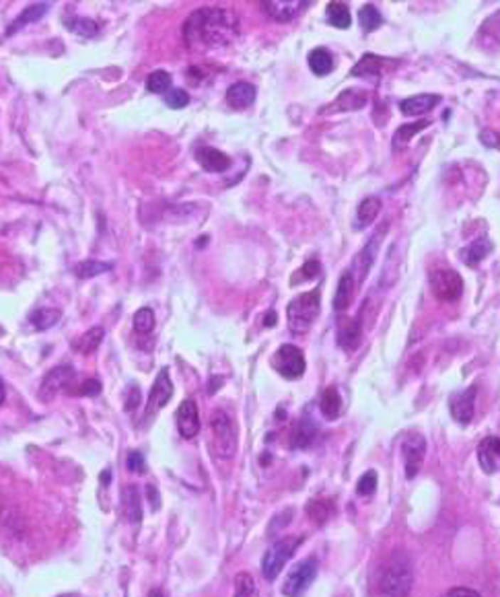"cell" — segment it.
I'll list each match as a JSON object with an SVG mask.
<instances>
[{
  "mask_svg": "<svg viewBox=\"0 0 500 597\" xmlns=\"http://www.w3.org/2000/svg\"><path fill=\"white\" fill-rule=\"evenodd\" d=\"M255 596V583L248 573H239L235 578V597H253Z\"/></svg>",
  "mask_w": 500,
  "mask_h": 597,
  "instance_id": "b9f144b4",
  "label": "cell"
},
{
  "mask_svg": "<svg viewBox=\"0 0 500 597\" xmlns=\"http://www.w3.org/2000/svg\"><path fill=\"white\" fill-rule=\"evenodd\" d=\"M66 27L73 33L83 36V38H95L99 33V25L93 19H87V17H73V19L66 21Z\"/></svg>",
  "mask_w": 500,
  "mask_h": 597,
  "instance_id": "74e56055",
  "label": "cell"
},
{
  "mask_svg": "<svg viewBox=\"0 0 500 597\" xmlns=\"http://www.w3.org/2000/svg\"><path fill=\"white\" fill-rule=\"evenodd\" d=\"M307 513L309 519L313 521V523L324 525V523L331 517V513H334V504H331V501H327V499H313V501L307 504Z\"/></svg>",
  "mask_w": 500,
  "mask_h": 597,
  "instance_id": "836d02e7",
  "label": "cell"
},
{
  "mask_svg": "<svg viewBox=\"0 0 500 597\" xmlns=\"http://www.w3.org/2000/svg\"><path fill=\"white\" fill-rule=\"evenodd\" d=\"M375 490H377V472H375V470H368V472H365V474L358 478V482H356V492H358L361 497H371Z\"/></svg>",
  "mask_w": 500,
  "mask_h": 597,
  "instance_id": "7bdbcfd3",
  "label": "cell"
},
{
  "mask_svg": "<svg viewBox=\"0 0 500 597\" xmlns=\"http://www.w3.org/2000/svg\"><path fill=\"white\" fill-rule=\"evenodd\" d=\"M441 101V95H435V93H420V95H412L404 99L400 103V110L402 114L408 117H416V116H424L428 112H432L437 107V103Z\"/></svg>",
  "mask_w": 500,
  "mask_h": 597,
  "instance_id": "e0dca14e",
  "label": "cell"
},
{
  "mask_svg": "<svg viewBox=\"0 0 500 597\" xmlns=\"http://www.w3.org/2000/svg\"><path fill=\"white\" fill-rule=\"evenodd\" d=\"M149 597H167L161 589H151V593H149Z\"/></svg>",
  "mask_w": 500,
  "mask_h": 597,
  "instance_id": "9f6ffc18",
  "label": "cell"
},
{
  "mask_svg": "<svg viewBox=\"0 0 500 597\" xmlns=\"http://www.w3.org/2000/svg\"><path fill=\"white\" fill-rule=\"evenodd\" d=\"M319 309H321L319 289H313L294 297L287 307V322H289L290 332L297 336L307 334L319 315Z\"/></svg>",
  "mask_w": 500,
  "mask_h": 597,
  "instance_id": "3957f363",
  "label": "cell"
},
{
  "mask_svg": "<svg viewBox=\"0 0 500 597\" xmlns=\"http://www.w3.org/2000/svg\"><path fill=\"white\" fill-rule=\"evenodd\" d=\"M430 124H432L430 120H422V122H412V124L400 126V128L395 130V134H393V151H402V149H405L408 142L418 134V132H422L424 128H428Z\"/></svg>",
  "mask_w": 500,
  "mask_h": 597,
  "instance_id": "4316f807",
  "label": "cell"
},
{
  "mask_svg": "<svg viewBox=\"0 0 500 597\" xmlns=\"http://www.w3.org/2000/svg\"><path fill=\"white\" fill-rule=\"evenodd\" d=\"M99 391H101V384L97 379H89V381H85L83 386L78 387L75 393L77 396H97Z\"/></svg>",
  "mask_w": 500,
  "mask_h": 597,
  "instance_id": "bcb514c9",
  "label": "cell"
},
{
  "mask_svg": "<svg viewBox=\"0 0 500 597\" xmlns=\"http://www.w3.org/2000/svg\"><path fill=\"white\" fill-rule=\"evenodd\" d=\"M490 250H492L490 241H486V239H478V241H474L472 245L463 248L462 253H459V258H462V262L465 264V266L474 268V266H478L482 260L490 253Z\"/></svg>",
  "mask_w": 500,
  "mask_h": 597,
  "instance_id": "f1b7e54d",
  "label": "cell"
},
{
  "mask_svg": "<svg viewBox=\"0 0 500 597\" xmlns=\"http://www.w3.org/2000/svg\"><path fill=\"white\" fill-rule=\"evenodd\" d=\"M126 465H128V470L130 472H134V474H142L147 467V462H144V455L140 453V451H130L128 453V458H126Z\"/></svg>",
  "mask_w": 500,
  "mask_h": 597,
  "instance_id": "f6af8a7d",
  "label": "cell"
},
{
  "mask_svg": "<svg viewBox=\"0 0 500 597\" xmlns=\"http://www.w3.org/2000/svg\"><path fill=\"white\" fill-rule=\"evenodd\" d=\"M319 410L321 414L326 416L327 421H336L340 416V410H342V398L338 393L336 387H327L326 391L321 393V400H319Z\"/></svg>",
  "mask_w": 500,
  "mask_h": 597,
  "instance_id": "f546056e",
  "label": "cell"
},
{
  "mask_svg": "<svg viewBox=\"0 0 500 597\" xmlns=\"http://www.w3.org/2000/svg\"><path fill=\"white\" fill-rule=\"evenodd\" d=\"M196 161L211 174H223L231 167V157L225 154L223 151L218 149H212V147H202L196 151Z\"/></svg>",
  "mask_w": 500,
  "mask_h": 597,
  "instance_id": "2e32d148",
  "label": "cell"
},
{
  "mask_svg": "<svg viewBox=\"0 0 500 597\" xmlns=\"http://www.w3.org/2000/svg\"><path fill=\"white\" fill-rule=\"evenodd\" d=\"M165 103L171 107V110H183L188 103H190V95L183 91V89H169L165 93Z\"/></svg>",
  "mask_w": 500,
  "mask_h": 597,
  "instance_id": "ee69618b",
  "label": "cell"
},
{
  "mask_svg": "<svg viewBox=\"0 0 500 597\" xmlns=\"http://www.w3.org/2000/svg\"><path fill=\"white\" fill-rule=\"evenodd\" d=\"M239 36V19L227 9H198L183 25V41L193 52L225 48Z\"/></svg>",
  "mask_w": 500,
  "mask_h": 597,
  "instance_id": "6da1fadb",
  "label": "cell"
},
{
  "mask_svg": "<svg viewBox=\"0 0 500 597\" xmlns=\"http://www.w3.org/2000/svg\"><path fill=\"white\" fill-rule=\"evenodd\" d=\"M299 544H301V538H292V536L278 539L276 544H272L266 550L264 559H262V573H264V577L268 578V581H274V578L278 577L280 571L284 569V564L297 552Z\"/></svg>",
  "mask_w": 500,
  "mask_h": 597,
  "instance_id": "5b68a950",
  "label": "cell"
},
{
  "mask_svg": "<svg viewBox=\"0 0 500 597\" xmlns=\"http://www.w3.org/2000/svg\"><path fill=\"white\" fill-rule=\"evenodd\" d=\"M361 340H363V326H361V319H350L346 322L340 332H338V344L344 348L346 352H352L356 348L361 347Z\"/></svg>",
  "mask_w": 500,
  "mask_h": 597,
  "instance_id": "484cf974",
  "label": "cell"
},
{
  "mask_svg": "<svg viewBox=\"0 0 500 597\" xmlns=\"http://www.w3.org/2000/svg\"><path fill=\"white\" fill-rule=\"evenodd\" d=\"M171 396H174V384H171V379H169V369H163V371L156 375L153 389H151V393H149V398H147L144 421L153 418L161 408H165V406L169 404Z\"/></svg>",
  "mask_w": 500,
  "mask_h": 597,
  "instance_id": "30bf717a",
  "label": "cell"
},
{
  "mask_svg": "<svg viewBox=\"0 0 500 597\" xmlns=\"http://www.w3.org/2000/svg\"><path fill=\"white\" fill-rule=\"evenodd\" d=\"M500 458V437H486L478 447V460L486 474L496 472V463Z\"/></svg>",
  "mask_w": 500,
  "mask_h": 597,
  "instance_id": "44dd1931",
  "label": "cell"
},
{
  "mask_svg": "<svg viewBox=\"0 0 500 597\" xmlns=\"http://www.w3.org/2000/svg\"><path fill=\"white\" fill-rule=\"evenodd\" d=\"M315 577H317V560H301L289 573V577L282 585V593L287 597H301L311 587Z\"/></svg>",
  "mask_w": 500,
  "mask_h": 597,
  "instance_id": "ba28073f",
  "label": "cell"
},
{
  "mask_svg": "<svg viewBox=\"0 0 500 597\" xmlns=\"http://www.w3.org/2000/svg\"><path fill=\"white\" fill-rule=\"evenodd\" d=\"M171 87V75L167 70H154L147 78V89L151 93H167Z\"/></svg>",
  "mask_w": 500,
  "mask_h": 597,
  "instance_id": "ab89813d",
  "label": "cell"
},
{
  "mask_svg": "<svg viewBox=\"0 0 500 597\" xmlns=\"http://www.w3.org/2000/svg\"><path fill=\"white\" fill-rule=\"evenodd\" d=\"M307 62L309 68H311L313 75H317V77H326V75H329V73L334 70V58H331V54L327 52L326 48H315V50H311Z\"/></svg>",
  "mask_w": 500,
  "mask_h": 597,
  "instance_id": "83f0119b",
  "label": "cell"
},
{
  "mask_svg": "<svg viewBox=\"0 0 500 597\" xmlns=\"http://www.w3.org/2000/svg\"><path fill=\"white\" fill-rule=\"evenodd\" d=\"M272 366L284 377V379H299L305 373V356L301 348L292 344H282L272 356Z\"/></svg>",
  "mask_w": 500,
  "mask_h": 597,
  "instance_id": "52a82bcc",
  "label": "cell"
},
{
  "mask_svg": "<svg viewBox=\"0 0 500 597\" xmlns=\"http://www.w3.org/2000/svg\"><path fill=\"white\" fill-rule=\"evenodd\" d=\"M414 585L412 562L405 554H393L385 564L379 577V593L381 597H410Z\"/></svg>",
  "mask_w": 500,
  "mask_h": 597,
  "instance_id": "7a4b0ae2",
  "label": "cell"
},
{
  "mask_svg": "<svg viewBox=\"0 0 500 597\" xmlns=\"http://www.w3.org/2000/svg\"><path fill=\"white\" fill-rule=\"evenodd\" d=\"M428 282H430V290L432 295L442 301V303H455L459 301L463 295V278L455 272V270L449 268H437L430 272L428 276Z\"/></svg>",
  "mask_w": 500,
  "mask_h": 597,
  "instance_id": "8992f818",
  "label": "cell"
},
{
  "mask_svg": "<svg viewBox=\"0 0 500 597\" xmlns=\"http://www.w3.org/2000/svg\"><path fill=\"white\" fill-rule=\"evenodd\" d=\"M266 326H274L276 324V313L274 311H270L268 315H266V322H264Z\"/></svg>",
  "mask_w": 500,
  "mask_h": 597,
  "instance_id": "f5cc1de1",
  "label": "cell"
},
{
  "mask_svg": "<svg viewBox=\"0 0 500 597\" xmlns=\"http://www.w3.org/2000/svg\"><path fill=\"white\" fill-rule=\"evenodd\" d=\"M326 19L331 27L348 29L350 23H352V15H350V9L344 2H329L326 11Z\"/></svg>",
  "mask_w": 500,
  "mask_h": 597,
  "instance_id": "4dcf8cb0",
  "label": "cell"
},
{
  "mask_svg": "<svg viewBox=\"0 0 500 597\" xmlns=\"http://www.w3.org/2000/svg\"><path fill=\"white\" fill-rule=\"evenodd\" d=\"M334 103H336V110H340V112L361 110V107H365L366 95L361 91H344Z\"/></svg>",
  "mask_w": 500,
  "mask_h": 597,
  "instance_id": "8d00e7d4",
  "label": "cell"
},
{
  "mask_svg": "<svg viewBox=\"0 0 500 597\" xmlns=\"http://www.w3.org/2000/svg\"><path fill=\"white\" fill-rule=\"evenodd\" d=\"M474 406H476V387H469L451 396L449 410L457 423L469 424V421L474 418Z\"/></svg>",
  "mask_w": 500,
  "mask_h": 597,
  "instance_id": "9a60e30c",
  "label": "cell"
},
{
  "mask_svg": "<svg viewBox=\"0 0 500 597\" xmlns=\"http://www.w3.org/2000/svg\"><path fill=\"white\" fill-rule=\"evenodd\" d=\"M60 315H62V313H60V309L41 307V309H38V311H33V313H31L29 322H31V324H33L38 329H50L58 324Z\"/></svg>",
  "mask_w": 500,
  "mask_h": 597,
  "instance_id": "e575fe53",
  "label": "cell"
},
{
  "mask_svg": "<svg viewBox=\"0 0 500 597\" xmlns=\"http://www.w3.org/2000/svg\"><path fill=\"white\" fill-rule=\"evenodd\" d=\"M482 144L490 147V149H500V134L494 130H484L480 134Z\"/></svg>",
  "mask_w": 500,
  "mask_h": 597,
  "instance_id": "7dc6e473",
  "label": "cell"
},
{
  "mask_svg": "<svg viewBox=\"0 0 500 597\" xmlns=\"http://www.w3.org/2000/svg\"><path fill=\"white\" fill-rule=\"evenodd\" d=\"M402 451H404L405 460V474H408V478H414L422 467L424 451H426V441L422 435H418V433L408 435L402 443Z\"/></svg>",
  "mask_w": 500,
  "mask_h": 597,
  "instance_id": "4fadbf2b",
  "label": "cell"
},
{
  "mask_svg": "<svg viewBox=\"0 0 500 597\" xmlns=\"http://www.w3.org/2000/svg\"><path fill=\"white\" fill-rule=\"evenodd\" d=\"M317 274H319V262H315V260L307 262V264L303 266V270H301V276H303L305 280H309V278H315Z\"/></svg>",
  "mask_w": 500,
  "mask_h": 597,
  "instance_id": "681fc988",
  "label": "cell"
},
{
  "mask_svg": "<svg viewBox=\"0 0 500 597\" xmlns=\"http://www.w3.org/2000/svg\"><path fill=\"white\" fill-rule=\"evenodd\" d=\"M134 329L138 334H151L154 328V313L151 307H140L134 313Z\"/></svg>",
  "mask_w": 500,
  "mask_h": 597,
  "instance_id": "60d3db41",
  "label": "cell"
},
{
  "mask_svg": "<svg viewBox=\"0 0 500 597\" xmlns=\"http://www.w3.org/2000/svg\"><path fill=\"white\" fill-rule=\"evenodd\" d=\"M149 492H151V502H153V509H159V497H156V492H154V488H149Z\"/></svg>",
  "mask_w": 500,
  "mask_h": 597,
  "instance_id": "db71d44e",
  "label": "cell"
},
{
  "mask_svg": "<svg viewBox=\"0 0 500 597\" xmlns=\"http://www.w3.org/2000/svg\"><path fill=\"white\" fill-rule=\"evenodd\" d=\"M255 87L251 83H245V80H239L229 87L227 91V103L231 105L233 110H248L251 103L255 101Z\"/></svg>",
  "mask_w": 500,
  "mask_h": 597,
  "instance_id": "d6986e66",
  "label": "cell"
},
{
  "mask_svg": "<svg viewBox=\"0 0 500 597\" xmlns=\"http://www.w3.org/2000/svg\"><path fill=\"white\" fill-rule=\"evenodd\" d=\"M379 212H381V200L379 198H375V196H371V198H365L361 204H358V208H356V218H354V229L356 231H363V229H366L377 216H379Z\"/></svg>",
  "mask_w": 500,
  "mask_h": 597,
  "instance_id": "d4e9b609",
  "label": "cell"
},
{
  "mask_svg": "<svg viewBox=\"0 0 500 597\" xmlns=\"http://www.w3.org/2000/svg\"><path fill=\"white\" fill-rule=\"evenodd\" d=\"M50 11V2H36V4H29V6H25L23 9V13H21L17 19L11 23V27L6 29V38H11L13 33H17V31H21L23 27H27L29 23H36V21H39L46 13Z\"/></svg>",
  "mask_w": 500,
  "mask_h": 597,
  "instance_id": "7402d4cb",
  "label": "cell"
},
{
  "mask_svg": "<svg viewBox=\"0 0 500 597\" xmlns=\"http://www.w3.org/2000/svg\"><path fill=\"white\" fill-rule=\"evenodd\" d=\"M73 381H75V369L70 365H58L56 369H52V371L46 375L43 384L39 387V398H41L43 402H48V400H52L58 391L66 389Z\"/></svg>",
  "mask_w": 500,
  "mask_h": 597,
  "instance_id": "8fae6325",
  "label": "cell"
},
{
  "mask_svg": "<svg viewBox=\"0 0 500 597\" xmlns=\"http://www.w3.org/2000/svg\"><path fill=\"white\" fill-rule=\"evenodd\" d=\"M124 504H126V515L128 519L138 521L142 519V504H140V495H138V488L136 486H128L124 490Z\"/></svg>",
  "mask_w": 500,
  "mask_h": 597,
  "instance_id": "d590c367",
  "label": "cell"
},
{
  "mask_svg": "<svg viewBox=\"0 0 500 597\" xmlns=\"http://www.w3.org/2000/svg\"><path fill=\"white\" fill-rule=\"evenodd\" d=\"M315 437H317V426L313 424L311 418L303 416L299 423L294 424V428H292L290 445H292L294 449H309V447L313 445V441H315Z\"/></svg>",
  "mask_w": 500,
  "mask_h": 597,
  "instance_id": "603a6c76",
  "label": "cell"
},
{
  "mask_svg": "<svg viewBox=\"0 0 500 597\" xmlns=\"http://www.w3.org/2000/svg\"><path fill=\"white\" fill-rule=\"evenodd\" d=\"M4 398H6V389H4V384H2V379H0V404L4 402Z\"/></svg>",
  "mask_w": 500,
  "mask_h": 597,
  "instance_id": "11a10c76",
  "label": "cell"
},
{
  "mask_svg": "<svg viewBox=\"0 0 500 597\" xmlns=\"http://www.w3.org/2000/svg\"><path fill=\"white\" fill-rule=\"evenodd\" d=\"M478 43L482 50L499 52L500 50V11L486 21L478 31Z\"/></svg>",
  "mask_w": 500,
  "mask_h": 597,
  "instance_id": "ffe728a7",
  "label": "cell"
},
{
  "mask_svg": "<svg viewBox=\"0 0 500 597\" xmlns=\"http://www.w3.org/2000/svg\"><path fill=\"white\" fill-rule=\"evenodd\" d=\"M290 519H292V509L284 511L280 519H276L274 523H272V525H270V534H274V529H276V527H278V529H282V527H284L287 523H290Z\"/></svg>",
  "mask_w": 500,
  "mask_h": 597,
  "instance_id": "f907efd6",
  "label": "cell"
},
{
  "mask_svg": "<svg viewBox=\"0 0 500 597\" xmlns=\"http://www.w3.org/2000/svg\"><path fill=\"white\" fill-rule=\"evenodd\" d=\"M387 229H389V223H383V225L375 231L373 239H368L365 248L356 253V258H354V262H352V270H350V274L354 276L356 285H361V282L365 280L366 274H368V268H371L373 262H375V255H377V250H379V245H381V241H383V233L387 231Z\"/></svg>",
  "mask_w": 500,
  "mask_h": 597,
  "instance_id": "9c48e42d",
  "label": "cell"
},
{
  "mask_svg": "<svg viewBox=\"0 0 500 597\" xmlns=\"http://www.w3.org/2000/svg\"><path fill=\"white\" fill-rule=\"evenodd\" d=\"M389 64H398L395 60H387L377 56V54H365L363 58L358 60V64L352 68V77H365V78H379L387 70Z\"/></svg>",
  "mask_w": 500,
  "mask_h": 597,
  "instance_id": "ac0fdd59",
  "label": "cell"
},
{
  "mask_svg": "<svg viewBox=\"0 0 500 597\" xmlns=\"http://www.w3.org/2000/svg\"><path fill=\"white\" fill-rule=\"evenodd\" d=\"M358 23H361L363 31L371 33V31H375L383 25V15L379 13V9L375 4H365L358 11Z\"/></svg>",
  "mask_w": 500,
  "mask_h": 597,
  "instance_id": "d6a6232c",
  "label": "cell"
},
{
  "mask_svg": "<svg viewBox=\"0 0 500 597\" xmlns=\"http://www.w3.org/2000/svg\"><path fill=\"white\" fill-rule=\"evenodd\" d=\"M101 340H103V328H91L87 334L78 336L77 340L73 342V348L80 354H91L101 344Z\"/></svg>",
  "mask_w": 500,
  "mask_h": 597,
  "instance_id": "1f68e13d",
  "label": "cell"
},
{
  "mask_svg": "<svg viewBox=\"0 0 500 597\" xmlns=\"http://www.w3.org/2000/svg\"><path fill=\"white\" fill-rule=\"evenodd\" d=\"M138 402H140V391H138V387L132 386V400L126 402V410H134Z\"/></svg>",
  "mask_w": 500,
  "mask_h": 597,
  "instance_id": "816d5d0a",
  "label": "cell"
},
{
  "mask_svg": "<svg viewBox=\"0 0 500 597\" xmlns=\"http://www.w3.org/2000/svg\"><path fill=\"white\" fill-rule=\"evenodd\" d=\"M114 268L112 262H97V260H85L77 264V276L80 278H91V276H97V274H105L110 270Z\"/></svg>",
  "mask_w": 500,
  "mask_h": 597,
  "instance_id": "f35d334b",
  "label": "cell"
},
{
  "mask_svg": "<svg viewBox=\"0 0 500 597\" xmlns=\"http://www.w3.org/2000/svg\"><path fill=\"white\" fill-rule=\"evenodd\" d=\"M442 597H482L478 591L474 589H467V587H455L451 591H447Z\"/></svg>",
  "mask_w": 500,
  "mask_h": 597,
  "instance_id": "c3c4849f",
  "label": "cell"
},
{
  "mask_svg": "<svg viewBox=\"0 0 500 597\" xmlns=\"http://www.w3.org/2000/svg\"><path fill=\"white\" fill-rule=\"evenodd\" d=\"M211 445L212 453L218 460H231L237 453V426L231 421V416L223 410H216L211 418Z\"/></svg>",
  "mask_w": 500,
  "mask_h": 597,
  "instance_id": "277c9868",
  "label": "cell"
},
{
  "mask_svg": "<svg viewBox=\"0 0 500 597\" xmlns=\"http://www.w3.org/2000/svg\"><path fill=\"white\" fill-rule=\"evenodd\" d=\"M175 416H177V428H179V433H181L183 439H193V437L200 433L198 404L193 402L192 398H188V400H183V402L179 404Z\"/></svg>",
  "mask_w": 500,
  "mask_h": 597,
  "instance_id": "5bb4252c",
  "label": "cell"
},
{
  "mask_svg": "<svg viewBox=\"0 0 500 597\" xmlns=\"http://www.w3.org/2000/svg\"><path fill=\"white\" fill-rule=\"evenodd\" d=\"M309 4L311 2H307V0H266V2H262V11L272 21L289 23L294 17H299Z\"/></svg>",
  "mask_w": 500,
  "mask_h": 597,
  "instance_id": "7c38bea8",
  "label": "cell"
},
{
  "mask_svg": "<svg viewBox=\"0 0 500 597\" xmlns=\"http://www.w3.org/2000/svg\"><path fill=\"white\" fill-rule=\"evenodd\" d=\"M354 290H356V280H354V276L348 270L338 280V289H336V295H334V309L336 311H346L350 307V303H352Z\"/></svg>",
  "mask_w": 500,
  "mask_h": 597,
  "instance_id": "cb8c5ba5",
  "label": "cell"
}]
</instances>
